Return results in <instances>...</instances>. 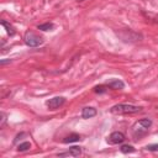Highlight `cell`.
Here are the masks:
<instances>
[{"label":"cell","instance_id":"obj_1","mask_svg":"<svg viewBox=\"0 0 158 158\" xmlns=\"http://www.w3.org/2000/svg\"><path fill=\"white\" fill-rule=\"evenodd\" d=\"M152 126V120L151 118H141L137 122H135V125L132 126V136L136 141L141 139L142 137H144L149 128Z\"/></svg>","mask_w":158,"mask_h":158},{"label":"cell","instance_id":"obj_2","mask_svg":"<svg viewBox=\"0 0 158 158\" xmlns=\"http://www.w3.org/2000/svg\"><path fill=\"white\" fill-rule=\"evenodd\" d=\"M142 110L141 106L132 105V104H116L110 109V112L114 115H132L137 114Z\"/></svg>","mask_w":158,"mask_h":158},{"label":"cell","instance_id":"obj_3","mask_svg":"<svg viewBox=\"0 0 158 158\" xmlns=\"http://www.w3.org/2000/svg\"><path fill=\"white\" fill-rule=\"evenodd\" d=\"M23 41L28 47H38L43 43V38L32 31H27L23 36Z\"/></svg>","mask_w":158,"mask_h":158},{"label":"cell","instance_id":"obj_4","mask_svg":"<svg viewBox=\"0 0 158 158\" xmlns=\"http://www.w3.org/2000/svg\"><path fill=\"white\" fill-rule=\"evenodd\" d=\"M64 102H65V98H63V96H54V98L47 100L46 105H47V107L49 110H56V109L60 107Z\"/></svg>","mask_w":158,"mask_h":158},{"label":"cell","instance_id":"obj_5","mask_svg":"<svg viewBox=\"0 0 158 158\" xmlns=\"http://www.w3.org/2000/svg\"><path fill=\"white\" fill-rule=\"evenodd\" d=\"M126 139V137H125V135L122 133V132H120V131H115V132H112L109 137H107V143H110V144H121L123 141Z\"/></svg>","mask_w":158,"mask_h":158},{"label":"cell","instance_id":"obj_6","mask_svg":"<svg viewBox=\"0 0 158 158\" xmlns=\"http://www.w3.org/2000/svg\"><path fill=\"white\" fill-rule=\"evenodd\" d=\"M80 154H81V148L79 146H73L68 151L62 152V153H58L57 156L58 157H79Z\"/></svg>","mask_w":158,"mask_h":158},{"label":"cell","instance_id":"obj_7","mask_svg":"<svg viewBox=\"0 0 158 158\" xmlns=\"http://www.w3.org/2000/svg\"><path fill=\"white\" fill-rule=\"evenodd\" d=\"M96 114H98V111H96V109L93 107V106H85V107H83V110H81V117L85 118V120L94 117Z\"/></svg>","mask_w":158,"mask_h":158},{"label":"cell","instance_id":"obj_8","mask_svg":"<svg viewBox=\"0 0 158 158\" xmlns=\"http://www.w3.org/2000/svg\"><path fill=\"white\" fill-rule=\"evenodd\" d=\"M106 85L111 89H115V90H120V89H123L125 88V83L121 80V79H110L106 81Z\"/></svg>","mask_w":158,"mask_h":158},{"label":"cell","instance_id":"obj_9","mask_svg":"<svg viewBox=\"0 0 158 158\" xmlns=\"http://www.w3.org/2000/svg\"><path fill=\"white\" fill-rule=\"evenodd\" d=\"M1 26L5 27V30H6V32H7V35H9L10 37H12V36L15 35V28H14V26H12L11 23H9L7 21L1 20Z\"/></svg>","mask_w":158,"mask_h":158},{"label":"cell","instance_id":"obj_10","mask_svg":"<svg viewBox=\"0 0 158 158\" xmlns=\"http://www.w3.org/2000/svg\"><path fill=\"white\" fill-rule=\"evenodd\" d=\"M79 139H80V136L78 133H72L63 139V143H73V142H78Z\"/></svg>","mask_w":158,"mask_h":158},{"label":"cell","instance_id":"obj_11","mask_svg":"<svg viewBox=\"0 0 158 158\" xmlns=\"http://www.w3.org/2000/svg\"><path fill=\"white\" fill-rule=\"evenodd\" d=\"M38 30L41 31H52L54 28V25L52 22H46V23H42V25H38L37 26Z\"/></svg>","mask_w":158,"mask_h":158},{"label":"cell","instance_id":"obj_12","mask_svg":"<svg viewBox=\"0 0 158 158\" xmlns=\"http://www.w3.org/2000/svg\"><path fill=\"white\" fill-rule=\"evenodd\" d=\"M120 151H121L122 153H125V154H127V153H133V152H135V147L131 146V144H122V146L120 147Z\"/></svg>","mask_w":158,"mask_h":158},{"label":"cell","instance_id":"obj_13","mask_svg":"<svg viewBox=\"0 0 158 158\" xmlns=\"http://www.w3.org/2000/svg\"><path fill=\"white\" fill-rule=\"evenodd\" d=\"M31 148V143L30 142H22V143H20L19 146H17V151L19 152H26V151H28Z\"/></svg>","mask_w":158,"mask_h":158},{"label":"cell","instance_id":"obj_14","mask_svg":"<svg viewBox=\"0 0 158 158\" xmlns=\"http://www.w3.org/2000/svg\"><path fill=\"white\" fill-rule=\"evenodd\" d=\"M106 86L105 85H96L95 88H94V91L96 93V94H104V93H106Z\"/></svg>","mask_w":158,"mask_h":158},{"label":"cell","instance_id":"obj_15","mask_svg":"<svg viewBox=\"0 0 158 158\" xmlns=\"http://www.w3.org/2000/svg\"><path fill=\"white\" fill-rule=\"evenodd\" d=\"M147 151L149 152H158V143H153V144H147L144 147Z\"/></svg>","mask_w":158,"mask_h":158},{"label":"cell","instance_id":"obj_16","mask_svg":"<svg viewBox=\"0 0 158 158\" xmlns=\"http://www.w3.org/2000/svg\"><path fill=\"white\" fill-rule=\"evenodd\" d=\"M25 136H26V133H25V132H21L20 135H17V136L15 137V139H14V143L16 144V143L19 142V139H22V137H25Z\"/></svg>","mask_w":158,"mask_h":158},{"label":"cell","instance_id":"obj_17","mask_svg":"<svg viewBox=\"0 0 158 158\" xmlns=\"http://www.w3.org/2000/svg\"><path fill=\"white\" fill-rule=\"evenodd\" d=\"M5 122H6V115L4 112H1V123H0V127H4Z\"/></svg>","mask_w":158,"mask_h":158},{"label":"cell","instance_id":"obj_18","mask_svg":"<svg viewBox=\"0 0 158 158\" xmlns=\"http://www.w3.org/2000/svg\"><path fill=\"white\" fill-rule=\"evenodd\" d=\"M77 1H78V2H81V1H84V0H77Z\"/></svg>","mask_w":158,"mask_h":158}]
</instances>
